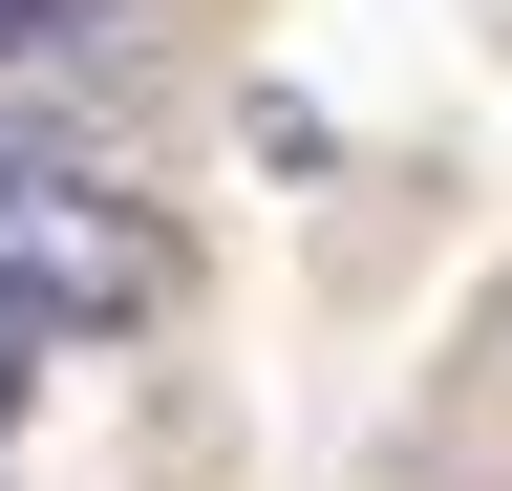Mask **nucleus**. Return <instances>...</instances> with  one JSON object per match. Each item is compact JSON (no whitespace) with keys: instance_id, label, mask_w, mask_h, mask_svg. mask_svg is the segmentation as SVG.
I'll return each mask as SVG.
<instances>
[{"instance_id":"nucleus-1","label":"nucleus","mask_w":512,"mask_h":491,"mask_svg":"<svg viewBox=\"0 0 512 491\" xmlns=\"http://www.w3.org/2000/svg\"><path fill=\"white\" fill-rule=\"evenodd\" d=\"M192 299V235L128 193V171H64V150H0V321L43 363L64 342H150Z\"/></svg>"},{"instance_id":"nucleus-2","label":"nucleus","mask_w":512,"mask_h":491,"mask_svg":"<svg viewBox=\"0 0 512 491\" xmlns=\"http://www.w3.org/2000/svg\"><path fill=\"white\" fill-rule=\"evenodd\" d=\"M22 385H43V342H22V321H0V427H22Z\"/></svg>"}]
</instances>
